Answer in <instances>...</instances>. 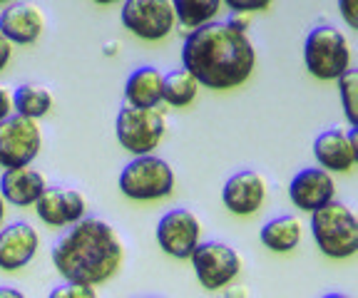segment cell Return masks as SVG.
I'll return each instance as SVG.
<instances>
[{"label": "cell", "mask_w": 358, "mask_h": 298, "mask_svg": "<svg viewBox=\"0 0 358 298\" xmlns=\"http://www.w3.org/2000/svg\"><path fill=\"white\" fill-rule=\"evenodd\" d=\"M182 68L194 75L201 87L231 90L244 84L254 73L257 50L246 33L227 25V20H212L185 38Z\"/></svg>", "instance_id": "6da1fadb"}, {"label": "cell", "mask_w": 358, "mask_h": 298, "mask_svg": "<svg viewBox=\"0 0 358 298\" xmlns=\"http://www.w3.org/2000/svg\"><path fill=\"white\" fill-rule=\"evenodd\" d=\"M50 256L65 281L97 286L120 271L124 246L115 226L97 216H85L57 239Z\"/></svg>", "instance_id": "7a4b0ae2"}, {"label": "cell", "mask_w": 358, "mask_h": 298, "mask_svg": "<svg viewBox=\"0 0 358 298\" xmlns=\"http://www.w3.org/2000/svg\"><path fill=\"white\" fill-rule=\"evenodd\" d=\"M311 237L329 259H351L358 251V216L346 202H329L311 211Z\"/></svg>", "instance_id": "3957f363"}, {"label": "cell", "mask_w": 358, "mask_h": 298, "mask_svg": "<svg viewBox=\"0 0 358 298\" xmlns=\"http://www.w3.org/2000/svg\"><path fill=\"white\" fill-rule=\"evenodd\" d=\"M303 65L316 80H338L351 70L348 38L334 25H316L303 43Z\"/></svg>", "instance_id": "277c9868"}, {"label": "cell", "mask_w": 358, "mask_h": 298, "mask_svg": "<svg viewBox=\"0 0 358 298\" xmlns=\"http://www.w3.org/2000/svg\"><path fill=\"white\" fill-rule=\"evenodd\" d=\"M120 191L132 202H157L174 191V169L167 159L142 154L120 172Z\"/></svg>", "instance_id": "5b68a950"}, {"label": "cell", "mask_w": 358, "mask_h": 298, "mask_svg": "<svg viewBox=\"0 0 358 298\" xmlns=\"http://www.w3.org/2000/svg\"><path fill=\"white\" fill-rule=\"evenodd\" d=\"M167 132V114L159 107H129L124 105L115 119V135L122 149L132 157L152 154Z\"/></svg>", "instance_id": "8992f818"}, {"label": "cell", "mask_w": 358, "mask_h": 298, "mask_svg": "<svg viewBox=\"0 0 358 298\" xmlns=\"http://www.w3.org/2000/svg\"><path fill=\"white\" fill-rule=\"evenodd\" d=\"M189 261L204 291L227 288L241 271V256L224 241H199Z\"/></svg>", "instance_id": "52a82bcc"}, {"label": "cell", "mask_w": 358, "mask_h": 298, "mask_svg": "<svg viewBox=\"0 0 358 298\" xmlns=\"http://www.w3.org/2000/svg\"><path fill=\"white\" fill-rule=\"evenodd\" d=\"M43 149V135L35 119L8 114L0 119V167H28Z\"/></svg>", "instance_id": "ba28073f"}, {"label": "cell", "mask_w": 358, "mask_h": 298, "mask_svg": "<svg viewBox=\"0 0 358 298\" xmlns=\"http://www.w3.org/2000/svg\"><path fill=\"white\" fill-rule=\"evenodd\" d=\"M122 25L124 30L140 40H164L177 25L169 0H122Z\"/></svg>", "instance_id": "9c48e42d"}, {"label": "cell", "mask_w": 358, "mask_h": 298, "mask_svg": "<svg viewBox=\"0 0 358 298\" xmlns=\"http://www.w3.org/2000/svg\"><path fill=\"white\" fill-rule=\"evenodd\" d=\"M157 244L172 259H189L201 241V221L189 209H172L159 219L155 229Z\"/></svg>", "instance_id": "30bf717a"}, {"label": "cell", "mask_w": 358, "mask_h": 298, "mask_svg": "<svg viewBox=\"0 0 358 298\" xmlns=\"http://www.w3.org/2000/svg\"><path fill=\"white\" fill-rule=\"evenodd\" d=\"M358 127H351V132H343L338 127L321 132L313 140V157L326 172H338L346 174L358 162Z\"/></svg>", "instance_id": "8fae6325"}, {"label": "cell", "mask_w": 358, "mask_h": 298, "mask_svg": "<svg viewBox=\"0 0 358 298\" xmlns=\"http://www.w3.org/2000/svg\"><path fill=\"white\" fill-rule=\"evenodd\" d=\"M35 214L48 226H73L87 214V199L70 186H50L35 202Z\"/></svg>", "instance_id": "7c38bea8"}, {"label": "cell", "mask_w": 358, "mask_h": 298, "mask_svg": "<svg viewBox=\"0 0 358 298\" xmlns=\"http://www.w3.org/2000/svg\"><path fill=\"white\" fill-rule=\"evenodd\" d=\"M266 179L254 169H239L224 181L222 202L234 216H252L266 202Z\"/></svg>", "instance_id": "4fadbf2b"}, {"label": "cell", "mask_w": 358, "mask_h": 298, "mask_svg": "<svg viewBox=\"0 0 358 298\" xmlns=\"http://www.w3.org/2000/svg\"><path fill=\"white\" fill-rule=\"evenodd\" d=\"M289 199L299 211H316L336 199L334 174L321 167H306L299 174H294L289 184Z\"/></svg>", "instance_id": "5bb4252c"}, {"label": "cell", "mask_w": 358, "mask_h": 298, "mask_svg": "<svg viewBox=\"0 0 358 298\" xmlns=\"http://www.w3.org/2000/svg\"><path fill=\"white\" fill-rule=\"evenodd\" d=\"M0 33L10 45H33L45 33V13L33 0L10 3L0 13Z\"/></svg>", "instance_id": "9a60e30c"}, {"label": "cell", "mask_w": 358, "mask_h": 298, "mask_svg": "<svg viewBox=\"0 0 358 298\" xmlns=\"http://www.w3.org/2000/svg\"><path fill=\"white\" fill-rule=\"evenodd\" d=\"M40 246L38 231L30 221H13L0 229V271H20L33 261Z\"/></svg>", "instance_id": "2e32d148"}, {"label": "cell", "mask_w": 358, "mask_h": 298, "mask_svg": "<svg viewBox=\"0 0 358 298\" xmlns=\"http://www.w3.org/2000/svg\"><path fill=\"white\" fill-rule=\"evenodd\" d=\"M48 189V179L40 169L28 167H13L6 169L0 177V194L6 199V204L13 207H35V202L40 199V194Z\"/></svg>", "instance_id": "e0dca14e"}, {"label": "cell", "mask_w": 358, "mask_h": 298, "mask_svg": "<svg viewBox=\"0 0 358 298\" xmlns=\"http://www.w3.org/2000/svg\"><path fill=\"white\" fill-rule=\"evenodd\" d=\"M164 75L155 65H142L132 70L124 82V105L129 107H159L162 105Z\"/></svg>", "instance_id": "ac0fdd59"}, {"label": "cell", "mask_w": 358, "mask_h": 298, "mask_svg": "<svg viewBox=\"0 0 358 298\" xmlns=\"http://www.w3.org/2000/svg\"><path fill=\"white\" fill-rule=\"evenodd\" d=\"M259 239L262 244L274 253H289L294 248H299L303 239V226L299 221V216L294 214H284V216H274L268 219L266 224L259 231Z\"/></svg>", "instance_id": "d6986e66"}, {"label": "cell", "mask_w": 358, "mask_h": 298, "mask_svg": "<svg viewBox=\"0 0 358 298\" xmlns=\"http://www.w3.org/2000/svg\"><path fill=\"white\" fill-rule=\"evenodd\" d=\"M55 100L52 92L40 82H22L13 90V112L38 122L40 117L50 112Z\"/></svg>", "instance_id": "ffe728a7"}, {"label": "cell", "mask_w": 358, "mask_h": 298, "mask_svg": "<svg viewBox=\"0 0 358 298\" xmlns=\"http://www.w3.org/2000/svg\"><path fill=\"white\" fill-rule=\"evenodd\" d=\"M201 84L194 80V75L182 70H172L169 75H164V84H162V102L169 107H189L192 102L199 95Z\"/></svg>", "instance_id": "44dd1931"}, {"label": "cell", "mask_w": 358, "mask_h": 298, "mask_svg": "<svg viewBox=\"0 0 358 298\" xmlns=\"http://www.w3.org/2000/svg\"><path fill=\"white\" fill-rule=\"evenodd\" d=\"M172 3L174 17L179 25L187 30H194L199 25H207L217 20L219 10H222V0H169Z\"/></svg>", "instance_id": "7402d4cb"}, {"label": "cell", "mask_w": 358, "mask_h": 298, "mask_svg": "<svg viewBox=\"0 0 358 298\" xmlns=\"http://www.w3.org/2000/svg\"><path fill=\"white\" fill-rule=\"evenodd\" d=\"M338 95H341L343 114H346L348 124L358 127V73L348 70L343 77H338Z\"/></svg>", "instance_id": "603a6c76"}, {"label": "cell", "mask_w": 358, "mask_h": 298, "mask_svg": "<svg viewBox=\"0 0 358 298\" xmlns=\"http://www.w3.org/2000/svg\"><path fill=\"white\" fill-rule=\"evenodd\" d=\"M48 298H97L95 286H87V283H75V281H65L60 286H55Z\"/></svg>", "instance_id": "cb8c5ba5"}, {"label": "cell", "mask_w": 358, "mask_h": 298, "mask_svg": "<svg viewBox=\"0 0 358 298\" xmlns=\"http://www.w3.org/2000/svg\"><path fill=\"white\" fill-rule=\"evenodd\" d=\"M224 6L229 8L231 13H262V10H266L274 0H222Z\"/></svg>", "instance_id": "d4e9b609"}, {"label": "cell", "mask_w": 358, "mask_h": 298, "mask_svg": "<svg viewBox=\"0 0 358 298\" xmlns=\"http://www.w3.org/2000/svg\"><path fill=\"white\" fill-rule=\"evenodd\" d=\"M338 13L351 30L358 28V0H338Z\"/></svg>", "instance_id": "484cf974"}, {"label": "cell", "mask_w": 358, "mask_h": 298, "mask_svg": "<svg viewBox=\"0 0 358 298\" xmlns=\"http://www.w3.org/2000/svg\"><path fill=\"white\" fill-rule=\"evenodd\" d=\"M227 25H231V28L239 30V33H246L249 25H252V13H231Z\"/></svg>", "instance_id": "4316f807"}, {"label": "cell", "mask_w": 358, "mask_h": 298, "mask_svg": "<svg viewBox=\"0 0 358 298\" xmlns=\"http://www.w3.org/2000/svg\"><path fill=\"white\" fill-rule=\"evenodd\" d=\"M8 114H13V92L0 84V119H6Z\"/></svg>", "instance_id": "83f0119b"}, {"label": "cell", "mask_w": 358, "mask_h": 298, "mask_svg": "<svg viewBox=\"0 0 358 298\" xmlns=\"http://www.w3.org/2000/svg\"><path fill=\"white\" fill-rule=\"evenodd\" d=\"M10 55H13V45L6 40V35L0 33V73L8 68V62H10Z\"/></svg>", "instance_id": "f1b7e54d"}, {"label": "cell", "mask_w": 358, "mask_h": 298, "mask_svg": "<svg viewBox=\"0 0 358 298\" xmlns=\"http://www.w3.org/2000/svg\"><path fill=\"white\" fill-rule=\"evenodd\" d=\"M0 298H25V293L10 286H0Z\"/></svg>", "instance_id": "f546056e"}, {"label": "cell", "mask_w": 358, "mask_h": 298, "mask_svg": "<svg viewBox=\"0 0 358 298\" xmlns=\"http://www.w3.org/2000/svg\"><path fill=\"white\" fill-rule=\"evenodd\" d=\"M227 298H246V291L241 286H234L227 291Z\"/></svg>", "instance_id": "4dcf8cb0"}, {"label": "cell", "mask_w": 358, "mask_h": 298, "mask_svg": "<svg viewBox=\"0 0 358 298\" xmlns=\"http://www.w3.org/2000/svg\"><path fill=\"white\" fill-rule=\"evenodd\" d=\"M6 211H8V204H6V199H3V194H0V229L6 224Z\"/></svg>", "instance_id": "1f68e13d"}, {"label": "cell", "mask_w": 358, "mask_h": 298, "mask_svg": "<svg viewBox=\"0 0 358 298\" xmlns=\"http://www.w3.org/2000/svg\"><path fill=\"white\" fill-rule=\"evenodd\" d=\"M321 298H351V296H346V293H326V296H321Z\"/></svg>", "instance_id": "d6a6232c"}, {"label": "cell", "mask_w": 358, "mask_h": 298, "mask_svg": "<svg viewBox=\"0 0 358 298\" xmlns=\"http://www.w3.org/2000/svg\"><path fill=\"white\" fill-rule=\"evenodd\" d=\"M117 47H120L117 43H110V45H107V50H105V52H107V55H115V50H117Z\"/></svg>", "instance_id": "836d02e7"}, {"label": "cell", "mask_w": 358, "mask_h": 298, "mask_svg": "<svg viewBox=\"0 0 358 298\" xmlns=\"http://www.w3.org/2000/svg\"><path fill=\"white\" fill-rule=\"evenodd\" d=\"M97 6H115V3H120V0H95Z\"/></svg>", "instance_id": "e575fe53"}, {"label": "cell", "mask_w": 358, "mask_h": 298, "mask_svg": "<svg viewBox=\"0 0 358 298\" xmlns=\"http://www.w3.org/2000/svg\"><path fill=\"white\" fill-rule=\"evenodd\" d=\"M3 3H10V0H0V6H3Z\"/></svg>", "instance_id": "d590c367"}, {"label": "cell", "mask_w": 358, "mask_h": 298, "mask_svg": "<svg viewBox=\"0 0 358 298\" xmlns=\"http://www.w3.org/2000/svg\"><path fill=\"white\" fill-rule=\"evenodd\" d=\"M152 298H155V296H152Z\"/></svg>", "instance_id": "8d00e7d4"}]
</instances>
